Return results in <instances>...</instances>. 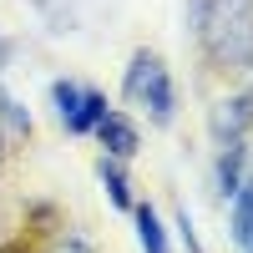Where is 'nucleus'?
<instances>
[{"label": "nucleus", "instance_id": "nucleus-10", "mask_svg": "<svg viewBox=\"0 0 253 253\" xmlns=\"http://www.w3.org/2000/svg\"><path fill=\"white\" fill-rule=\"evenodd\" d=\"M51 96H56V112H61V122H66V117L76 112V101H81V86H71V81H56V86H51Z\"/></svg>", "mask_w": 253, "mask_h": 253}, {"label": "nucleus", "instance_id": "nucleus-5", "mask_svg": "<svg viewBox=\"0 0 253 253\" xmlns=\"http://www.w3.org/2000/svg\"><path fill=\"white\" fill-rule=\"evenodd\" d=\"M101 117H107V96H101V91H81L76 112L66 117V132H96Z\"/></svg>", "mask_w": 253, "mask_h": 253}, {"label": "nucleus", "instance_id": "nucleus-11", "mask_svg": "<svg viewBox=\"0 0 253 253\" xmlns=\"http://www.w3.org/2000/svg\"><path fill=\"white\" fill-rule=\"evenodd\" d=\"M56 253H91V248H86V243H81V238H66V243H61Z\"/></svg>", "mask_w": 253, "mask_h": 253}, {"label": "nucleus", "instance_id": "nucleus-6", "mask_svg": "<svg viewBox=\"0 0 253 253\" xmlns=\"http://www.w3.org/2000/svg\"><path fill=\"white\" fill-rule=\"evenodd\" d=\"M137 213V243H142V253H167V233H162V223H157V213L152 208H132Z\"/></svg>", "mask_w": 253, "mask_h": 253}, {"label": "nucleus", "instance_id": "nucleus-2", "mask_svg": "<svg viewBox=\"0 0 253 253\" xmlns=\"http://www.w3.org/2000/svg\"><path fill=\"white\" fill-rule=\"evenodd\" d=\"M126 96L142 101L152 122H172V81H167V66L152 51H137L132 66H126Z\"/></svg>", "mask_w": 253, "mask_h": 253}, {"label": "nucleus", "instance_id": "nucleus-1", "mask_svg": "<svg viewBox=\"0 0 253 253\" xmlns=\"http://www.w3.org/2000/svg\"><path fill=\"white\" fill-rule=\"evenodd\" d=\"M198 41L218 66H248L253 61V0H193Z\"/></svg>", "mask_w": 253, "mask_h": 253}, {"label": "nucleus", "instance_id": "nucleus-4", "mask_svg": "<svg viewBox=\"0 0 253 253\" xmlns=\"http://www.w3.org/2000/svg\"><path fill=\"white\" fill-rule=\"evenodd\" d=\"M96 137H101V147H107L112 157H132V152H137V126L126 122L122 112H107V117H101V122H96Z\"/></svg>", "mask_w": 253, "mask_h": 253}, {"label": "nucleus", "instance_id": "nucleus-14", "mask_svg": "<svg viewBox=\"0 0 253 253\" xmlns=\"http://www.w3.org/2000/svg\"><path fill=\"white\" fill-rule=\"evenodd\" d=\"M243 253H253V233H248V243H243Z\"/></svg>", "mask_w": 253, "mask_h": 253}, {"label": "nucleus", "instance_id": "nucleus-3", "mask_svg": "<svg viewBox=\"0 0 253 253\" xmlns=\"http://www.w3.org/2000/svg\"><path fill=\"white\" fill-rule=\"evenodd\" d=\"M248 122H253V91H238V96H228V101L213 107V132L223 142H238Z\"/></svg>", "mask_w": 253, "mask_h": 253}, {"label": "nucleus", "instance_id": "nucleus-9", "mask_svg": "<svg viewBox=\"0 0 253 253\" xmlns=\"http://www.w3.org/2000/svg\"><path fill=\"white\" fill-rule=\"evenodd\" d=\"M0 117H5L15 132H31V117H26V107H20V101L10 96V91H0Z\"/></svg>", "mask_w": 253, "mask_h": 253}, {"label": "nucleus", "instance_id": "nucleus-8", "mask_svg": "<svg viewBox=\"0 0 253 253\" xmlns=\"http://www.w3.org/2000/svg\"><path fill=\"white\" fill-rule=\"evenodd\" d=\"M96 172H101V187H107V198H112L117 208H132V187H126V177H122V167H117V162L101 157Z\"/></svg>", "mask_w": 253, "mask_h": 253}, {"label": "nucleus", "instance_id": "nucleus-7", "mask_svg": "<svg viewBox=\"0 0 253 253\" xmlns=\"http://www.w3.org/2000/svg\"><path fill=\"white\" fill-rule=\"evenodd\" d=\"M238 182H243V147H238V142H228V152L218 157V193H223V198H233V193H238Z\"/></svg>", "mask_w": 253, "mask_h": 253}, {"label": "nucleus", "instance_id": "nucleus-12", "mask_svg": "<svg viewBox=\"0 0 253 253\" xmlns=\"http://www.w3.org/2000/svg\"><path fill=\"white\" fill-rule=\"evenodd\" d=\"M5 61H10V41L0 36V71H5Z\"/></svg>", "mask_w": 253, "mask_h": 253}, {"label": "nucleus", "instance_id": "nucleus-13", "mask_svg": "<svg viewBox=\"0 0 253 253\" xmlns=\"http://www.w3.org/2000/svg\"><path fill=\"white\" fill-rule=\"evenodd\" d=\"M0 253H26V248H20V243H5V248H0Z\"/></svg>", "mask_w": 253, "mask_h": 253}]
</instances>
